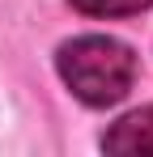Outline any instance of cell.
Returning a JSON list of instances; mask_svg holds the SVG:
<instances>
[{
	"label": "cell",
	"mask_w": 153,
	"mask_h": 157,
	"mask_svg": "<svg viewBox=\"0 0 153 157\" xmlns=\"http://www.w3.org/2000/svg\"><path fill=\"white\" fill-rule=\"evenodd\" d=\"M55 68L64 85L73 89V98H81L85 106H115L119 98H128V89L136 81V55L119 38L81 34L60 47Z\"/></svg>",
	"instance_id": "6da1fadb"
},
{
	"label": "cell",
	"mask_w": 153,
	"mask_h": 157,
	"mask_svg": "<svg viewBox=\"0 0 153 157\" xmlns=\"http://www.w3.org/2000/svg\"><path fill=\"white\" fill-rule=\"evenodd\" d=\"M102 149L106 153H140V157H153V106H140L124 115L115 128L102 136Z\"/></svg>",
	"instance_id": "7a4b0ae2"
},
{
	"label": "cell",
	"mask_w": 153,
	"mask_h": 157,
	"mask_svg": "<svg viewBox=\"0 0 153 157\" xmlns=\"http://www.w3.org/2000/svg\"><path fill=\"white\" fill-rule=\"evenodd\" d=\"M153 0H73V9H81L85 17H128L149 9Z\"/></svg>",
	"instance_id": "3957f363"
}]
</instances>
